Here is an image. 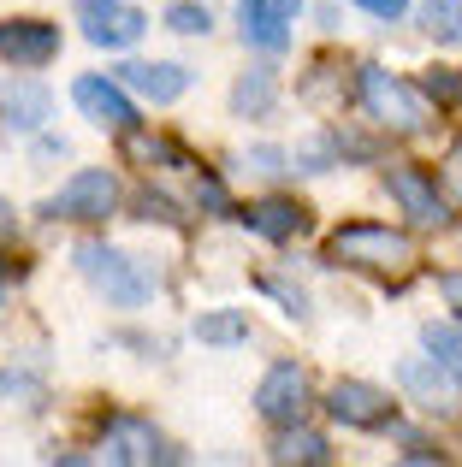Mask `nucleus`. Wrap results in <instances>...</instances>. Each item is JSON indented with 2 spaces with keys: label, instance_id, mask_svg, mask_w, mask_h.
<instances>
[{
  "label": "nucleus",
  "instance_id": "obj_1",
  "mask_svg": "<svg viewBox=\"0 0 462 467\" xmlns=\"http://www.w3.org/2000/svg\"><path fill=\"white\" fill-rule=\"evenodd\" d=\"M326 261L332 266H362V273H404L415 261V243L392 225H344L326 237Z\"/></svg>",
  "mask_w": 462,
  "mask_h": 467
},
{
  "label": "nucleus",
  "instance_id": "obj_2",
  "mask_svg": "<svg viewBox=\"0 0 462 467\" xmlns=\"http://www.w3.org/2000/svg\"><path fill=\"white\" fill-rule=\"evenodd\" d=\"M113 207H119V183H113V171L83 166V171H71V178L59 183V195H47L42 213H47V219H78V225H95V219H107Z\"/></svg>",
  "mask_w": 462,
  "mask_h": 467
},
{
  "label": "nucleus",
  "instance_id": "obj_3",
  "mask_svg": "<svg viewBox=\"0 0 462 467\" xmlns=\"http://www.w3.org/2000/svg\"><path fill=\"white\" fill-rule=\"evenodd\" d=\"M356 89H362V107H368L380 125H392V130H421V125H427V101H421L404 78H392V71L362 66Z\"/></svg>",
  "mask_w": 462,
  "mask_h": 467
},
{
  "label": "nucleus",
  "instance_id": "obj_4",
  "mask_svg": "<svg viewBox=\"0 0 462 467\" xmlns=\"http://www.w3.org/2000/svg\"><path fill=\"white\" fill-rule=\"evenodd\" d=\"M78 273L89 278L107 302H119V308H142V302H149V278H142L119 249H107V243H83L78 249Z\"/></svg>",
  "mask_w": 462,
  "mask_h": 467
},
{
  "label": "nucleus",
  "instance_id": "obj_5",
  "mask_svg": "<svg viewBox=\"0 0 462 467\" xmlns=\"http://www.w3.org/2000/svg\"><path fill=\"white\" fill-rule=\"evenodd\" d=\"M78 24H83V36H89L95 47H107V54L137 47L142 30H149V18H142L131 0H78Z\"/></svg>",
  "mask_w": 462,
  "mask_h": 467
},
{
  "label": "nucleus",
  "instance_id": "obj_6",
  "mask_svg": "<svg viewBox=\"0 0 462 467\" xmlns=\"http://www.w3.org/2000/svg\"><path fill=\"white\" fill-rule=\"evenodd\" d=\"M255 409H261V420L273 426H297L302 409H309V373L290 361H278L273 373L261 379V390H255Z\"/></svg>",
  "mask_w": 462,
  "mask_h": 467
},
{
  "label": "nucleus",
  "instance_id": "obj_7",
  "mask_svg": "<svg viewBox=\"0 0 462 467\" xmlns=\"http://www.w3.org/2000/svg\"><path fill=\"white\" fill-rule=\"evenodd\" d=\"M326 409H332L338 426H356V432H380V426L392 420V397H385L380 385H362V379H338Z\"/></svg>",
  "mask_w": 462,
  "mask_h": 467
},
{
  "label": "nucleus",
  "instance_id": "obj_8",
  "mask_svg": "<svg viewBox=\"0 0 462 467\" xmlns=\"http://www.w3.org/2000/svg\"><path fill=\"white\" fill-rule=\"evenodd\" d=\"M71 101L83 107V119H95L101 130H137V107H131L125 83H107V78H78L71 83Z\"/></svg>",
  "mask_w": 462,
  "mask_h": 467
},
{
  "label": "nucleus",
  "instance_id": "obj_9",
  "mask_svg": "<svg viewBox=\"0 0 462 467\" xmlns=\"http://www.w3.org/2000/svg\"><path fill=\"white\" fill-rule=\"evenodd\" d=\"M59 54V30L42 18H6L0 24V59L12 66H47Z\"/></svg>",
  "mask_w": 462,
  "mask_h": 467
},
{
  "label": "nucleus",
  "instance_id": "obj_10",
  "mask_svg": "<svg viewBox=\"0 0 462 467\" xmlns=\"http://www.w3.org/2000/svg\"><path fill=\"white\" fill-rule=\"evenodd\" d=\"M392 202L404 207L415 225H445V195H439V183L427 178L421 166H392Z\"/></svg>",
  "mask_w": 462,
  "mask_h": 467
},
{
  "label": "nucleus",
  "instance_id": "obj_11",
  "mask_svg": "<svg viewBox=\"0 0 462 467\" xmlns=\"http://www.w3.org/2000/svg\"><path fill=\"white\" fill-rule=\"evenodd\" d=\"M119 83L125 89H137L142 101H178V95L190 89V71L184 66H119Z\"/></svg>",
  "mask_w": 462,
  "mask_h": 467
},
{
  "label": "nucleus",
  "instance_id": "obj_12",
  "mask_svg": "<svg viewBox=\"0 0 462 467\" xmlns=\"http://www.w3.org/2000/svg\"><path fill=\"white\" fill-rule=\"evenodd\" d=\"M243 225H249L255 237H267V243H290L302 231V207L285 202V195H267V202H255L249 213H243Z\"/></svg>",
  "mask_w": 462,
  "mask_h": 467
},
{
  "label": "nucleus",
  "instance_id": "obj_13",
  "mask_svg": "<svg viewBox=\"0 0 462 467\" xmlns=\"http://www.w3.org/2000/svg\"><path fill=\"white\" fill-rule=\"evenodd\" d=\"M0 113H6V130H42L47 113H54V101H47L42 83H12V89L0 95Z\"/></svg>",
  "mask_w": 462,
  "mask_h": 467
},
{
  "label": "nucleus",
  "instance_id": "obj_14",
  "mask_svg": "<svg viewBox=\"0 0 462 467\" xmlns=\"http://www.w3.org/2000/svg\"><path fill=\"white\" fill-rule=\"evenodd\" d=\"M107 462H161V432L142 420H113L107 426Z\"/></svg>",
  "mask_w": 462,
  "mask_h": 467
},
{
  "label": "nucleus",
  "instance_id": "obj_15",
  "mask_svg": "<svg viewBox=\"0 0 462 467\" xmlns=\"http://www.w3.org/2000/svg\"><path fill=\"white\" fill-rule=\"evenodd\" d=\"M421 343H427L433 367H445V373L462 385V319H433V326L421 331Z\"/></svg>",
  "mask_w": 462,
  "mask_h": 467
},
{
  "label": "nucleus",
  "instance_id": "obj_16",
  "mask_svg": "<svg viewBox=\"0 0 462 467\" xmlns=\"http://www.w3.org/2000/svg\"><path fill=\"white\" fill-rule=\"evenodd\" d=\"M237 18H243V42L267 47V54H278V47L290 42V24L273 18V12H261V6H249V0H237Z\"/></svg>",
  "mask_w": 462,
  "mask_h": 467
},
{
  "label": "nucleus",
  "instance_id": "obj_17",
  "mask_svg": "<svg viewBox=\"0 0 462 467\" xmlns=\"http://www.w3.org/2000/svg\"><path fill=\"white\" fill-rule=\"evenodd\" d=\"M267 107H273V78H267V71H249V78H237V89H231V113L261 119Z\"/></svg>",
  "mask_w": 462,
  "mask_h": 467
},
{
  "label": "nucleus",
  "instance_id": "obj_18",
  "mask_svg": "<svg viewBox=\"0 0 462 467\" xmlns=\"http://www.w3.org/2000/svg\"><path fill=\"white\" fill-rule=\"evenodd\" d=\"M196 337H202V343H243V337H249V319H243L237 308L202 314V319H196Z\"/></svg>",
  "mask_w": 462,
  "mask_h": 467
},
{
  "label": "nucleus",
  "instance_id": "obj_19",
  "mask_svg": "<svg viewBox=\"0 0 462 467\" xmlns=\"http://www.w3.org/2000/svg\"><path fill=\"white\" fill-rule=\"evenodd\" d=\"M332 450H326V438L320 432H285L273 444V462H326Z\"/></svg>",
  "mask_w": 462,
  "mask_h": 467
},
{
  "label": "nucleus",
  "instance_id": "obj_20",
  "mask_svg": "<svg viewBox=\"0 0 462 467\" xmlns=\"http://www.w3.org/2000/svg\"><path fill=\"white\" fill-rule=\"evenodd\" d=\"M421 18H427V30L439 42H462V0H427Z\"/></svg>",
  "mask_w": 462,
  "mask_h": 467
},
{
  "label": "nucleus",
  "instance_id": "obj_21",
  "mask_svg": "<svg viewBox=\"0 0 462 467\" xmlns=\"http://www.w3.org/2000/svg\"><path fill=\"white\" fill-rule=\"evenodd\" d=\"M404 385L415 390L421 402H439V373H433V355H415V361H404Z\"/></svg>",
  "mask_w": 462,
  "mask_h": 467
},
{
  "label": "nucleus",
  "instance_id": "obj_22",
  "mask_svg": "<svg viewBox=\"0 0 462 467\" xmlns=\"http://www.w3.org/2000/svg\"><path fill=\"white\" fill-rule=\"evenodd\" d=\"M166 24H173V30L178 36H208V6H190V0H178V6L173 12H166Z\"/></svg>",
  "mask_w": 462,
  "mask_h": 467
},
{
  "label": "nucleus",
  "instance_id": "obj_23",
  "mask_svg": "<svg viewBox=\"0 0 462 467\" xmlns=\"http://www.w3.org/2000/svg\"><path fill=\"white\" fill-rule=\"evenodd\" d=\"M427 95H433V101H462V78H457V71H433Z\"/></svg>",
  "mask_w": 462,
  "mask_h": 467
},
{
  "label": "nucleus",
  "instance_id": "obj_24",
  "mask_svg": "<svg viewBox=\"0 0 462 467\" xmlns=\"http://www.w3.org/2000/svg\"><path fill=\"white\" fill-rule=\"evenodd\" d=\"M249 6H261V12H273V18H285V24H297V12H302V0H249Z\"/></svg>",
  "mask_w": 462,
  "mask_h": 467
},
{
  "label": "nucleus",
  "instance_id": "obj_25",
  "mask_svg": "<svg viewBox=\"0 0 462 467\" xmlns=\"http://www.w3.org/2000/svg\"><path fill=\"white\" fill-rule=\"evenodd\" d=\"M137 207H142V219H166V225H173V219H178V213H173V202H161V195H154V190L142 195Z\"/></svg>",
  "mask_w": 462,
  "mask_h": 467
},
{
  "label": "nucleus",
  "instance_id": "obj_26",
  "mask_svg": "<svg viewBox=\"0 0 462 467\" xmlns=\"http://www.w3.org/2000/svg\"><path fill=\"white\" fill-rule=\"evenodd\" d=\"M356 6H368L373 18H404V12H409V0H356Z\"/></svg>",
  "mask_w": 462,
  "mask_h": 467
},
{
  "label": "nucleus",
  "instance_id": "obj_27",
  "mask_svg": "<svg viewBox=\"0 0 462 467\" xmlns=\"http://www.w3.org/2000/svg\"><path fill=\"white\" fill-rule=\"evenodd\" d=\"M255 166H261V171H290V166H285V154H278V149H255Z\"/></svg>",
  "mask_w": 462,
  "mask_h": 467
},
{
  "label": "nucleus",
  "instance_id": "obj_28",
  "mask_svg": "<svg viewBox=\"0 0 462 467\" xmlns=\"http://www.w3.org/2000/svg\"><path fill=\"white\" fill-rule=\"evenodd\" d=\"M202 207H226V190H220V183H214V178H202Z\"/></svg>",
  "mask_w": 462,
  "mask_h": 467
},
{
  "label": "nucleus",
  "instance_id": "obj_29",
  "mask_svg": "<svg viewBox=\"0 0 462 467\" xmlns=\"http://www.w3.org/2000/svg\"><path fill=\"white\" fill-rule=\"evenodd\" d=\"M267 290H273V296H278V302H285V308H290V314H297V319H302V314H309V308H302V296H297V290H285V285H267Z\"/></svg>",
  "mask_w": 462,
  "mask_h": 467
},
{
  "label": "nucleus",
  "instance_id": "obj_30",
  "mask_svg": "<svg viewBox=\"0 0 462 467\" xmlns=\"http://www.w3.org/2000/svg\"><path fill=\"white\" fill-rule=\"evenodd\" d=\"M439 290H445V302H451V308H462V273H451Z\"/></svg>",
  "mask_w": 462,
  "mask_h": 467
},
{
  "label": "nucleus",
  "instance_id": "obj_31",
  "mask_svg": "<svg viewBox=\"0 0 462 467\" xmlns=\"http://www.w3.org/2000/svg\"><path fill=\"white\" fill-rule=\"evenodd\" d=\"M0 231H12V202L0 195Z\"/></svg>",
  "mask_w": 462,
  "mask_h": 467
},
{
  "label": "nucleus",
  "instance_id": "obj_32",
  "mask_svg": "<svg viewBox=\"0 0 462 467\" xmlns=\"http://www.w3.org/2000/svg\"><path fill=\"white\" fill-rule=\"evenodd\" d=\"M451 183H457V195H462V154L451 160Z\"/></svg>",
  "mask_w": 462,
  "mask_h": 467
}]
</instances>
